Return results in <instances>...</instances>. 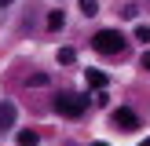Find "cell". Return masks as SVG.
Instances as JSON below:
<instances>
[{
    "mask_svg": "<svg viewBox=\"0 0 150 146\" xmlns=\"http://www.w3.org/2000/svg\"><path fill=\"white\" fill-rule=\"evenodd\" d=\"M92 48L103 51V55H121L125 51V33H117V29H99V33L92 36Z\"/></svg>",
    "mask_w": 150,
    "mask_h": 146,
    "instance_id": "cell-1",
    "label": "cell"
},
{
    "mask_svg": "<svg viewBox=\"0 0 150 146\" xmlns=\"http://www.w3.org/2000/svg\"><path fill=\"white\" fill-rule=\"evenodd\" d=\"M84 102L88 99H81V95H73V91H59L55 95V110L62 117H81V113H84Z\"/></svg>",
    "mask_w": 150,
    "mask_h": 146,
    "instance_id": "cell-2",
    "label": "cell"
},
{
    "mask_svg": "<svg viewBox=\"0 0 150 146\" xmlns=\"http://www.w3.org/2000/svg\"><path fill=\"white\" fill-rule=\"evenodd\" d=\"M114 121L121 124V128H128V131H136V128H139V117H136V110H128V106H117Z\"/></svg>",
    "mask_w": 150,
    "mask_h": 146,
    "instance_id": "cell-3",
    "label": "cell"
},
{
    "mask_svg": "<svg viewBox=\"0 0 150 146\" xmlns=\"http://www.w3.org/2000/svg\"><path fill=\"white\" fill-rule=\"evenodd\" d=\"M15 124V106L11 102H0V131H7Z\"/></svg>",
    "mask_w": 150,
    "mask_h": 146,
    "instance_id": "cell-4",
    "label": "cell"
},
{
    "mask_svg": "<svg viewBox=\"0 0 150 146\" xmlns=\"http://www.w3.org/2000/svg\"><path fill=\"white\" fill-rule=\"evenodd\" d=\"M84 77H88V84H92V88H106V73H103V69H88Z\"/></svg>",
    "mask_w": 150,
    "mask_h": 146,
    "instance_id": "cell-5",
    "label": "cell"
},
{
    "mask_svg": "<svg viewBox=\"0 0 150 146\" xmlns=\"http://www.w3.org/2000/svg\"><path fill=\"white\" fill-rule=\"evenodd\" d=\"M37 142H40L37 131H18V146H37Z\"/></svg>",
    "mask_w": 150,
    "mask_h": 146,
    "instance_id": "cell-6",
    "label": "cell"
},
{
    "mask_svg": "<svg viewBox=\"0 0 150 146\" xmlns=\"http://www.w3.org/2000/svg\"><path fill=\"white\" fill-rule=\"evenodd\" d=\"M81 11L92 18V15H99V0H81Z\"/></svg>",
    "mask_w": 150,
    "mask_h": 146,
    "instance_id": "cell-7",
    "label": "cell"
},
{
    "mask_svg": "<svg viewBox=\"0 0 150 146\" xmlns=\"http://www.w3.org/2000/svg\"><path fill=\"white\" fill-rule=\"evenodd\" d=\"M62 22H66L62 11H51V15H48V29H62Z\"/></svg>",
    "mask_w": 150,
    "mask_h": 146,
    "instance_id": "cell-8",
    "label": "cell"
},
{
    "mask_svg": "<svg viewBox=\"0 0 150 146\" xmlns=\"http://www.w3.org/2000/svg\"><path fill=\"white\" fill-rule=\"evenodd\" d=\"M48 84V73H29V88H44Z\"/></svg>",
    "mask_w": 150,
    "mask_h": 146,
    "instance_id": "cell-9",
    "label": "cell"
},
{
    "mask_svg": "<svg viewBox=\"0 0 150 146\" xmlns=\"http://www.w3.org/2000/svg\"><path fill=\"white\" fill-rule=\"evenodd\" d=\"M73 58H77V51H73V48H62V51H59V62H62V66H70Z\"/></svg>",
    "mask_w": 150,
    "mask_h": 146,
    "instance_id": "cell-10",
    "label": "cell"
},
{
    "mask_svg": "<svg viewBox=\"0 0 150 146\" xmlns=\"http://www.w3.org/2000/svg\"><path fill=\"white\" fill-rule=\"evenodd\" d=\"M136 40H143V44H150V26H136Z\"/></svg>",
    "mask_w": 150,
    "mask_h": 146,
    "instance_id": "cell-11",
    "label": "cell"
},
{
    "mask_svg": "<svg viewBox=\"0 0 150 146\" xmlns=\"http://www.w3.org/2000/svg\"><path fill=\"white\" fill-rule=\"evenodd\" d=\"M139 66H143V69L150 73V51H143V58H139Z\"/></svg>",
    "mask_w": 150,
    "mask_h": 146,
    "instance_id": "cell-12",
    "label": "cell"
},
{
    "mask_svg": "<svg viewBox=\"0 0 150 146\" xmlns=\"http://www.w3.org/2000/svg\"><path fill=\"white\" fill-rule=\"evenodd\" d=\"M7 4H11V0H0V7H7Z\"/></svg>",
    "mask_w": 150,
    "mask_h": 146,
    "instance_id": "cell-13",
    "label": "cell"
},
{
    "mask_svg": "<svg viewBox=\"0 0 150 146\" xmlns=\"http://www.w3.org/2000/svg\"><path fill=\"white\" fill-rule=\"evenodd\" d=\"M92 146H106V142H92Z\"/></svg>",
    "mask_w": 150,
    "mask_h": 146,
    "instance_id": "cell-14",
    "label": "cell"
},
{
    "mask_svg": "<svg viewBox=\"0 0 150 146\" xmlns=\"http://www.w3.org/2000/svg\"><path fill=\"white\" fill-rule=\"evenodd\" d=\"M139 146H150V139H146V142H139Z\"/></svg>",
    "mask_w": 150,
    "mask_h": 146,
    "instance_id": "cell-15",
    "label": "cell"
}]
</instances>
